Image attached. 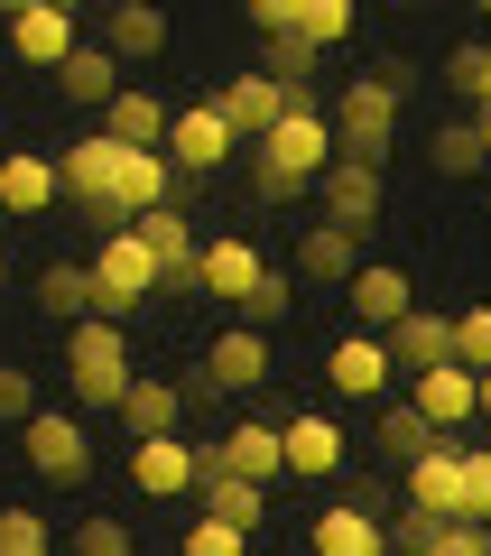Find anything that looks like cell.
Wrapping results in <instances>:
<instances>
[{
	"mask_svg": "<svg viewBox=\"0 0 491 556\" xmlns=\"http://www.w3.org/2000/svg\"><path fill=\"white\" fill-rule=\"evenodd\" d=\"M20 464L38 482H56V492H75V482L93 473V437H84V417L75 408H38L20 427Z\"/></svg>",
	"mask_w": 491,
	"mask_h": 556,
	"instance_id": "cell-5",
	"label": "cell"
},
{
	"mask_svg": "<svg viewBox=\"0 0 491 556\" xmlns=\"http://www.w3.org/2000/svg\"><path fill=\"white\" fill-rule=\"evenodd\" d=\"M196 510H204V519H223V529H241V538H251L260 519H269V492H260V482H232V473H214V482L196 492Z\"/></svg>",
	"mask_w": 491,
	"mask_h": 556,
	"instance_id": "cell-30",
	"label": "cell"
},
{
	"mask_svg": "<svg viewBox=\"0 0 491 556\" xmlns=\"http://www.w3.org/2000/svg\"><path fill=\"white\" fill-rule=\"evenodd\" d=\"M390 362H399L408 380L445 371V362H454V316H436V306H417V316H408V325L390 334Z\"/></svg>",
	"mask_w": 491,
	"mask_h": 556,
	"instance_id": "cell-24",
	"label": "cell"
},
{
	"mask_svg": "<svg viewBox=\"0 0 491 556\" xmlns=\"http://www.w3.org/2000/svg\"><path fill=\"white\" fill-rule=\"evenodd\" d=\"M130 482L149 501H177V492H204V445L186 437H158V445H130Z\"/></svg>",
	"mask_w": 491,
	"mask_h": 556,
	"instance_id": "cell-16",
	"label": "cell"
},
{
	"mask_svg": "<svg viewBox=\"0 0 491 556\" xmlns=\"http://www.w3.org/2000/svg\"><path fill=\"white\" fill-rule=\"evenodd\" d=\"M464 519L491 529V445H464Z\"/></svg>",
	"mask_w": 491,
	"mask_h": 556,
	"instance_id": "cell-41",
	"label": "cell"
},
{
	"mask_svg": "<svg viewBox=\"0 0 491 556\" xmlns=\"http://www.w3.org/2000/svg\"><path fill=\"white\" fill-rule=\"evenodd\" d=\"M204 380H214V390H260V380H269V334L223 325V334L204 343Z\"/></svg>",
	"mask_w": 491,
	"mask_h": 556,
	"instance_id": "cell-23",
	"label": "cell"
},
{
	"mask_svg": "<svg viewBox=\"0 0 491 556\" xmlns=\"http://www.w3.org/2000/svg\"><path fill=\"white\" fill-rule=\"evenodd\" d=\"M102 47H112V56H158V47H167V10H149V0H112V10H102Z\"/></svg>",
	"mask_w": 491,
	"mask_h": 556,
	"instance_id": "cell-27",
	"label": "cell"
},
{
	"mask_svg": "<svg viewBox=\"0 0 491 556\" xmlns=\"http://www.w3.org/2000/svg\"><path fill=\"white\" fill-rule=\"evenodd\" d=\"M399 510H427V519H464V445H436L399 473Z\"/></svg>",
	"mask_w": 491,
	"mask_h": 556,
	"instance_id": "cell-15",
	"label": "cell"
},
{
	"mask_svg": "<svg viewBox=\"0 0 491 556\" xmlns=\"http://www.w3.org/2000/svg\"><path fill=\"white\" fill-rule=\"evenodd\" d=\"M390 371L399 362H390L380 334H335L325 343V380H335L343 399H362V408H390Z\"/></svg>",
	"mask_w": 491,
	"mask_h": 556,
	"instance_id": "cell-10",
	"label": "cell"
},
{
	"mask_svg": "<svg viewBox=\"0 0 491 556\" xmlns=\"http://www.w3.org/2000/svg\"><path fill=\"white\" fill-rule=\"evenodd\" d=\"M214 112L232 121V139H241V149H260V139H269L278 121L297 112V93H288V84H278V75H223Z\"/></svg>",
	"mask_w": 491,
	"mask_h": 556,
	"instance_id": "cell-9",
	"label": "cell"
},
{
	"mask_svg": "<svg viewBox=\"0 0 491 556\" xmlns=\"http://www.w3.org/2000/svg\"><path fill=\"white\" fill-rule=\"evenodd\" d=\"M306 556H390V519L362 501H325L306 519Z\"/></svg>",
	"mask_w": 491,
	"mask_h": 556,
	"instance_id": "cell-12",
	"label": "cell"
},
{
	"mask_svg": "<svg viewBox=\"0 0 491 556\" xmlns=\"http://www.w3.org/2000/svg\"><path fill=\"white\" fill-rule=\"evenodd\" d=\"M232 149H241V139H232V121H223L214 102H186L177 130H167V167H177V177H214Z\"/></svg>",
	"mask_w": 491,
	"mask_h": 556,
	"instance_id": "cell-13",
	"label": "cell"
},
{
	"mask_svg": "<svg viewBox=\"0 0 491 556\" xmlns=\"http://www.w3.org/2000/svg\"><path fill=\"white\" fill-rule=\"evenodd\" d=\"M177 417H186V380L139 371L130 399H121V437H130V445H158V437H177Z\"/></svg>",
	"mask_w": 491,
	"mask_h": 556,
	"instance_id": "cell-17",
	"label": "cell"
},
{
	"mask_svg": "<svg viewBox=\"0 0 491 556\" xmlns=\"http://www.w3.org/2000/svg\"><path fill=\"white\" fill-rule=\"evenodd\" d=\"M408 399H417V417H427L436 437H454V427H464V417H482V380H473L464 362H445V371L408 380Z\"/></svg>",
	"mask_w": 491,
	"mask_h": 556,
	"instance_id": "cell-20",
	"label": "cell"
},
{
	"mask_svg": "<svg viewBox=\"0 0 491 556\" xmlns=\"http://www.w3.org/2000/svg\"><path fill=\"white\" fill-rule=\"evenodd\" d=\"M177 195V167H167V149H121V214H158V204Z\"/></svg>",
	"mask_w": 491,
	"mask_h": 556,
	"instance_id": "cell-26",
	"label": "cell"
},
{
	"mask_svg": "<svg viewBox=\"0 0 491 556\" xmlns=\"http://www.w3.org/2000/svg\"><path fill=\"white\" fill-rule=\"evenodd\" d=\"M167 130H177V112H167L149 84H130V93L102 112V139H121V149H167Z\"/></svg>",
	"mask_w": 491,
	"mask_h": 556,
	"instance_id": "cell-25",
	"label": "cell"
},
{
	"mask_svg": "<svg viewBox=\"0 0 491 556\" xmlns=\"http://www.w3.org/2000/svg\"><path fill=\"white\" fill-rule=\"evenodd\" d=\"M223 473H232V482H260V492H269V482L288 473V427H269V417H241L232 437H223Z\"/></svg>",
	"mask_w": 491,
	"mask_h": 556,
	"instance_id": "cell-18",
	"label": "cell"
},
{
	"mask_svg": "<svg viewBox=\"0 0 491 556\" xmlns=\"http://www.w3.org/2000/svg\"><path fill=\"white\" fill-rule=\"evenodd\" d=\"M84 269H93V316H112V325H130L139 306L158 298V260H149L139 232H102V251L84 260Z\"/></svg>",
	"mask_w": 491,
	"mask_h": 556,
	"instance_id": "cell-2",
	"label": "cell"
},
{
	"mask_svg": "<svg viewBox=\"0 0 491 556\" xmlns=\"http://www.w3.org/2000/svg\"><path fill=\"white\" fill-rule=\"evenodd\" d=\"M47 399H38V371H20V362H0V427H28Z\"/></svg>",
	"mask_w": 491,
	"mask_h": 556,
	"instance_id": "cell-38",
	"label": "cell"
},
{
	"mask_svg": "<svg viewBox=\"0 0 491 556\" xmlns=\"http://www.w3.org/2000/svg\"><path fill=\"white\" fill-rule=\"evenodd\" d=\"M445 93H454V102H473V121L491 112V47H482V38H464V47L445 56Z\"/></svg>",
	"mask_w": 491,
	"mask_h": 556,
	"instance_id": "cell-33",
	"label": "cell"
},
{
	"mask_svg": "<svg viewBox=\"0 0 491 556\" xmlns=\"http://www.w3.org/2000/svg\"><path fill=\"white\" fill-rule=\"evenodd\" d=\"M362 278V232H343V223H306L297 232V288H353Z\"/></svg>",
	"mask_w": 491,
	"mask_h": 556,
	"instance_id": "cell-14",
	"label": "cell"
},
{
	"mask_svg": "<svg viewBox=\"0 0 491 556\" xmlns=\"http://www.w3.org/2000/svg\"><path fill=\"white\" fill-rule=\"evenodd\" d=\"M130 380H139V362H130V334H121L112 316H84L75 334H65V390H75L84 408L121 417V399H130Z\"/></svg>",
	"mask_w": 491,
	"mask_h": 556,
	"instance_id": "cell-1",
	"label": "cell"
},
{
	"mask_svg": "<svg viewBox=\"0 0 491 556\" xmlns=\"http://www.w3.org/2000/svg\"><path fill=\"white\" fill-rule=\"evenodd\" d=\"M427 159H436V177H482V167H491V149H482V121H445V130L427 139Z\"/></svg>",
	"mask_w": 491,
	"mask_h": 556,
	"instance_id": "cell-32",
	"label": "cell"
},
{
	"mask_svg": "<svg viewBox=\"0 0 491 556\" xmlns=\"http://www.w3.org/2000/svg\"><path fill=\"white\" fill-rule=\"evenodd\" d=\"M288 306H297V269H269V288H260V298L241 306L232 325H251V334H278V325H288Z\"/></svg>",
	"mask_w": 491,
	"mask_h": 556,
	"instance_id": "cell-35",
	"label": "cell"
},
{
	"mask_svg": "<svg viewBox=\"0 0 491 556\" xmlns=\"http://www.w3.org/2000/svg\"><path fill=\"white\" fill-rule=\"evenodd\" d=\"M0 204H10V214H47V204H65V167L47 159V149H10V159H0Z\"/></svg>",
	"mask_w": 491,
	"mask_h": 556,
	"instance_id": "cell-22",
	"label": "cell"
},
{
	"mask_svg": "<svg viewBox=\"0 0 491 556\" xmlns=\"http://www.w3.org/2000/svg\"><path fill=\"white\" fill-rule=\"evenodd\" d=\"M482 417H491V380H482Z\"/></svg>",
	"mask_w": 491,
	"mask_h": 556,
	"instance_id": "cell-44",
	"label": "cell"
},
{
	"mask_svg": "<svg viewBox=\"0 0 491 556\" xmlns=\"http://www.w3.org/2000/svg\"><path fill=\"white\" fill-rule=\"evenodd\" d=\"M335 139H343V159L380 167L399 149V93L380 75H353V84H343V102H335Z\"/></svg>",
	"mask_w": 491,
	"mask_h": 556,
	"instance_id": "cell-6",
	"label": "cell"
},
{
	"mask_svg": "<svg viewBox=\"0 0 491 556\" xmlns=\"http://www.w3.org/2000/svg\"><path fill=\"white\" fill-rule=\"evenodd\" d=\"M241 20H251L260 38L278 47V38H297V0H251V10H241Z\"/></svg>",
	"mask_w": 491,
	"mask_h": 556,
	"instance_id": "cell-42",
	"label": "cell"
},
{
	"mask_svg": "<svg viewBox=\"0 0 491 556\" xmlns=\"http://www.w3.org/2000/svg\"><path fill=\"white\" fill-rule=\"evenodd\" d=\"M454 362H464L473 380H491V306H464V316H454Z\"/></svg>",
	"mask_w": 491,
	"mask_h": 556,
	"instance_id": "cell-37",
	"label": "cell"
},
{
	"mask_svg": "<svg viewBox=\"0 0 491 556\" xmlns=\"http://www.w3.org/2000/svg\"><path fill=\"white\" fill-rule=\"evenodd\" d=\"M335 159H343L335 112H288L269 139H260V159H251V167H260V177H288V186H315Z\"/></svg>",
	"mask_w": 491,
	"mask_h": 556,
	"instance_id": "cell-4",
	"label": "cell"
},
{
	"mask_svg": "<svg viewBox=\"0 0 491 556\" xmlns=\"http://www.w3.org/2000/svg\"><path fill=\"white\" fill-rule=\"evenodd\" d=\"M38 306H47V325H65V334H75V325L93 316V269H75V260H65V269H47V278H38Z\"/></svg>",
	"mask_w": 491,
	"mask_h": 556,
	"instance_id": "cell-31",
	"label": "cell"
},
{
	"mask_svg": "<svg viewBox=\"0 0 491 556\" xmlns=\"http://www.w3.org/2000/svg\"><path fill=\"white\" fill-rule=\"evenodd\" d=\"M0 288H10V260H0Z\"/></svg>",
	"mask_w": 491,
	"mask_h": 556,
	"instance_id": "cell-46",
	"label": "cell"
},
{
	"mask_svg": "<svg viewBox=\"0 0 491 556\" xmlns=\"http://www.w3.org/2000/svg\"><path fill=\"white\" fill-rule=\"evenodd\" d=\"M372 445H380V455L399 464V473H408V464H417V455H436V445H445V437H436L427 417H417V399H390V408L372 417Z\"/></svg>",
	"mask_w": 491,
	"mask_h": 556,
	"instance_id": "cell-28",
	"label": "cell"
},
{
	"mask_svg": "<svg viewBox=\"0 0 491 556\" xmlns=\"http://www.w3.org/2000/svg\"><path fill=\"white\" fill-rule=\"evenodd\" d=\"M482 149H491V112H482Z\"/></svg>",
	"mask_w": 491,
	"mask_h": 556,
	"instance_id": "cell-45",
	"label": "cell"
},
{
	"mask_svg": "<svg viewBox=\"0 0 491 556\" xmlns=\"http://www.w3.org/2000/svg\"><path fill=\"white\" fill-rule=\"evenodd\" d=\"M343 455H353V445H343V427L325 408L288 417V473L297 482H343Z\"/></svg>",
	"mask_w": 491,
	"mask_h": 556,
	"instance_id": "cell-19",
	"label": "cell"
},
{
	"mask_svg": "<svg viewBox=\"0 0 491 556\" xmlns=\"http://www.w3.org/2000/svg\"><path fill=\"white\" fill-rule=\"evenodd\" d=\"M297 38L325 56V47H343L353 38V0H297Z\"/></svg>",
	"mask_w": 491,
	"mask_h": 556,
	"instance_id": "cell-34",
	"label": "cell"
},
{
	"mask_svg": "<svg viewBox=\"0 0 491 556\" xmlns=\"http://www.w3.org/2000/svg\"><path fill=\"white\" fill-rule=\"evenodd\" d=\"M65 167V195L84 204V223H102V232H130V214H121V139H65L56 149Z\"/></svg>",
	"mask_w": 491,
	"mask_h": 556,
	"instance_id": "cell-3",
	"label": "cell"
},
{
	"mask_svg": "<svg viewBox=\"0 0 491 556\" xmlns=\"http://www.w3.org/2000/svg\"><path fill=\"white\" fill-rule=\"evenodd\" d=\"M56 93H65V102H93V112H112L130 84H121V56H112V47H75V65L56 75Z\"/></svg>",
	"mask_w": 491,
	"mask_h": 556,
	"instance_id": "cell-29",
	"label": "cell"
},
{
	"mask_svg": "<svg viewBox=\"0 0 491 556\" xmlns=\"http://www.w3.org/2000/svg\"><path fill=\"white\" fill-rule=\"evenodd\" d=\"M65 556H139V538H130V519H75Z\"/></svg>",
	"mask_w": 491,
	"mask_h": 556,
	"instance_id": "cell-36",
	"label": "cell"
},
{
	"mask_svg": "<svg viewBox=\"0 0 491 556\" xmlns=\"http://www.w3.org/2000/svg\"><path fill=\"white\" fill-rule=\"evenodd\" d=\"M177 556H251V538H241V529H223V519H186V538H177Z\"/></svg>",
	"mask_w": 491,
	"mask_h": 556,
	"instance_id": "cell-39",
	"label": "cell"
},
{
	"mask_svg": "<svg viewBox=\"0 0 491 556\" xmlns=\"http://www.w3.org/2000/svg\"><path fill=\"white\" fill-rule=\"evenodd\" d=\"M0 556H47V519L10 501V510H0Z\"/></svg>",
	"mask_w": 491,
	"mask_h": 556,
	"instance_id": "cell-40",
	"label": "cell"
},
{
	"mask_svg": "<svg viewBox=\"0 0 491 556\" xmlns=\"http://www.w3.org/2000/svg\"><path fill=\"white\" fill-rule=\"evenodd\" d=\"M436 556H491V529H482V519H454V529H445V547H436Z\"/></svg>",
	"mask_w": 491,
	"mask_h": 556,
	"instance_id": "cell-43",
	"label": "cell"
},
{
	"mask_svg": "<svg viewBox=\"0 0 491 556\" xmlns=\"http://www.w3.org/2000/svg\"><path fill=\"white\" fill-rule=\"evenodd\" d=\"M260 288H269V260H260L251 241H204V298H223L241 316Z\"/></svg>",
	"mask_w": 491,
	"mask_h": 556,
	"instance_id": "cell-21",
	"label": "cell"
},
{
	"mask_svg": "<svg viewBox=\"0 0 491 556\" xmlns=\"http://www.w3.org/2000/svg\"><path fill=\"white\" fill-rule=\"evenodd\" d=\"M343 306H353V334H380V343H390L399 325L417 316V288H408L399 260H362V278L343 288Z\"/></svg>",
	"mask_w": 491,
	"mask_h": 556,
	"instance_id": "cell-8",
	"label": "cell"
},
{
	"mask_svg": "<svg viewBox=\"0 0 491 556\" xmlns=\"http://www.w3.org/2000/svg\"><path fill=\"white\" fill-rule=\"evenodd\" d=\"M315 204H325V223H343V232H372V223H380V204H390V186H380V167L335 159L325 177H315Z\"/></svg>",
	"mask_w": 491,
	"mask_h": 556,
	"instance_id": "cell-11",
	"label": "cell"
},
{
	"mask_svg": "<svg viewBox=\"0 0 491 556\" xmlns=\"http://www.w3.org/2000/svg\"><path fill=\"white\" fill-rule=\"evenodd\" d=\"M75 47H84V28H75V10H65V0H28V10H10V56H20V65L65 75V65H75Z\"/></svg>",
	"mask_w": 491,
	"mask_h": 556,
	"instance_id": "cell-7",
	"label": "cell"
}]
</instances>
